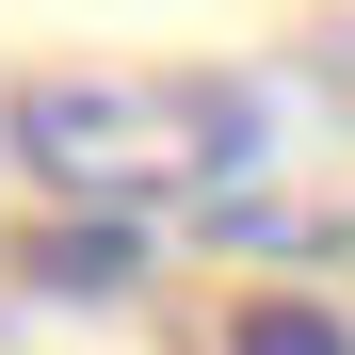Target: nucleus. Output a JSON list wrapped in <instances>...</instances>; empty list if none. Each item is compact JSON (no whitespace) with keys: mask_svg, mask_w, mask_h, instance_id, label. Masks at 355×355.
Returning a JSON list of instances; mask_svg holds the SVG:
<instances>
[{"mask_svg":"<svg viewBox=\"0 0 355 355\" xmlns=\"http://www.w3.org/2000/svg\"><path fill=\"white\" fill-rule=\"evenodd\" d=\"M226 355H355V323L323 291H243V307H226Z\"/></svg>","mask_w":355,"mask_h":355,"instance_id":"f03ea898","label":"nucleus"},{"mask_svg":"<svg viewBox=\"0 0 355 355\" xmlns=\"http://www.w3.org/2000/svg\"><path fill=\"white\" fill-rule=\"evenodd\" d=\"M0 130H17V162L65 210L178 226V210H226L275 162V97L226 81V65H65V81H17Z\"/></svg>","mask_w":355,"mask_h":355,"instance_id":"f257e3e1","label":"nucleus"}]
</instances>
